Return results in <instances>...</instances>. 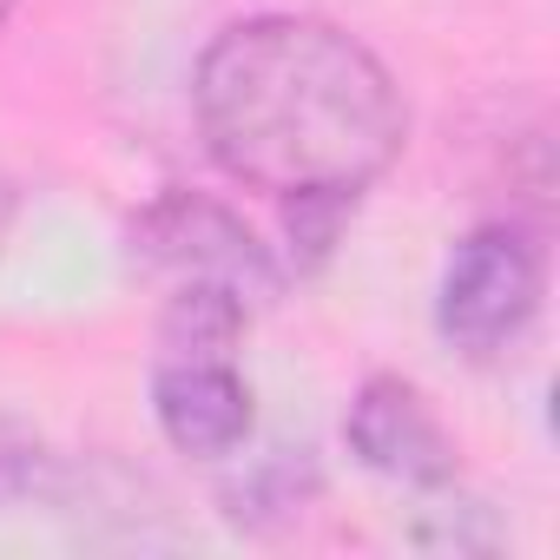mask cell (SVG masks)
Returning <instances> with one entry per match:
<instances>
[{"label":"cell","instance_id":"cell-7","mask_svg":"<svg viewBox=\"0 0 560 560\" xmlns=\"http://www.w3.org/2000/svg\"><path fill=\"white\" fill-rule=\"evenodd\" d=\"M0 211H8V191H0Z\"/></svg>","mask_w":560,"mask_h":560},{"label":"cell","instance_id":"cell-4","mask_svg":"<svg viewBox=\"0 0 560 560\" xmlns=\"http://www.w3.org/2000/svg\"><path fill=\"white\" fill-rule=\"evenodd\" d=\"M152 416L178 455H231L250 435V389L224 350H165Z\"/></svg>","mask_w":560,"mask_h":560},{"label":"cell","instance_id":"cell-5","mask_svg":"<svg viewBox=\"0 0 560 560\" xmlns=\"http://www.w3.org/2000/svg\"><path fill=\"white\" fill-rule=\"evenodd\" d=\"M350 448L389 475V481H409V488H435L455 475V442L448 429L435 422V409L402 383V376H376L363 383V396L350 402Z\"/></svg>","mask_w":560,"mask_h":560},{"label":"cell","instance_id":"cell-6","mask_svg":"<svg viewBox=\"0 0 560 560\" xmlns=\"http://www.w3.org/2000/svg\"><path fill=\"white\" fill-rule=\"evenodd\" d=\"M8 14H14V0H0V21H8Z\"/></svg>","mask_w":560,"mask_h":560},{"label":"cell","instance_id":"cell-1","mask_svg":"<svg viewBox=\"0 0 560 560\" xmlns=\"http://www.w3.org/2000/svg\"><path fill=\"white\" fill-rule=\"evenodd\" d=\"M211 159L270 198L350 211L402 152L409 106L389 67L311 14L224 27L191 80Z\"/></svg>","mask_w":560,"mask_h":560},{"label":"cell","instance_id":"cell-2","mask_svg":"<svg viewBox=\"0 0 560 560\" xmlns=\"http://www.w3.org/2000/svg\"><path fill=\"white\" fill-rule=\"evenodd\" d=\"M132 257L172 291V304H231L250 317L277 291L264 244L224 205L191 198V191H165L159 205L139 211Z\"/></svg>","mask_w":560,"mask_h":560},{"label":"cell","instance_id":"cell-3","mask_svg":"<svg viewBox=\"0 0 560 560\" xmlns=\"http://www.w3.org/2000/svg\"><path fill=\"white\" fill-rule=\"evenodd\" d=\"M540 237L527 224H481L455 244L448 270H442V298H435V324L455 350L468 357H501L540 311Z\"/></svg>","mask_w":560,"mask_h":560}]
</instances>
